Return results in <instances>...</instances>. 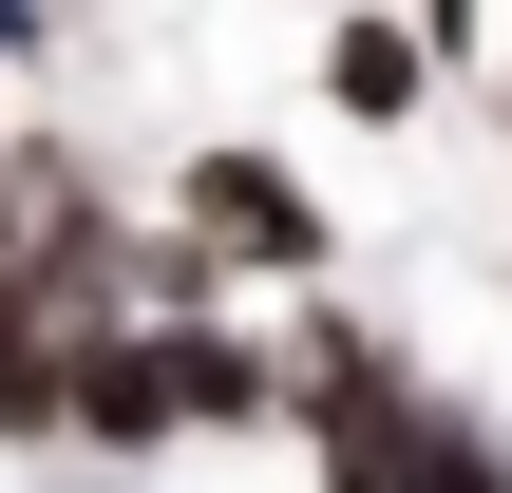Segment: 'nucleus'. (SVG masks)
<instances>
[{
  "label": "nucleus",
  "mask_w": 512,
  "mask_h": 493,
  "mask_svg": "<svg viewBox=\"0 0 512 493\" xmlns=\"http://www.w3.org/2000/svg\"><path fill=\"white\" fill-rule=\"evenodd\" d=\"M304 418H323V493H512L494 456H475V418H437L380 342H304Z\"/></svg>",
  "instance_id": "nucleus-1"
},
{
  "label": "nucleus",
  "mask_w": 512,
  "mask_h": 493,
  "mask_svg": "<svg viewBox=\"0 0 512 493\" xmlns=\"http://www.w3.org/2000/svg\"><path fill=\"white\" fill-rule=\"evenodd\" d=\"M190 228H209L228 266H323V209H304L266 152H190Z\"/></svg>",
  "instance_id": "nucleus-3"
},
{
  "label": "nucleus",
  "mask_w": 512,
  "mask_h": 493,
  "mask_svg": "<svg viewBox=\"0 0 512 493\" xmlns=\"http://www.w3.org/2000/svg\"><path fill=\"white\" fill-rule=\"evenodd\" d=\"M323 76H342V114H418V76H437V57H418V19H342V38H323Z\"/></svg>",
  "instance_id": "nucleus-4"
},
{
  "label": "nucleus",
  "mask_w": 512,
  "mask_h": 493,
  "mask_svg": "<svg viewBox=\"0 0 512 493\" xmlns=\"http://www.w3.org/2000/svg\"><path fill=\"white\" fill-rule=\"evenodd\" d=\"M456 38H475V0H418V57H456Z\"/></svg>",
  "instance_id": "nucleus-5"
},
{
  "label": "nucleus",
  "mask_w": 512,
  "mask_h": 493,
  "mask_svg": "<svg viewBox=\"0 0 512 493\" xmlns=\"http://www.w3.org/2000/svg\"><path fill=\"white\" fill-rule=\"evenodd\" d=\"M247 399H266V380H247L209 323H190V342H76V361H57V418H76L95 456H152L171 418H247Z\"/></svg>",
  "instance_id": "nucleus-2"
},
{
  "label": "nucleus",
  "mask_w": 512,
  "mask_h": 493,
  "mask_svg": "<svg viewBox=\"0 0 512 493\" xmlns=\"http://www.w3.org/2000/svg\"><path fill=\"white\" fill-rule=\"evenodd\" d=\"M19 38H38V0H0V57H19Z\"/></svg>",
  "instance_id": "nucleus-6"
}]
</instances>
